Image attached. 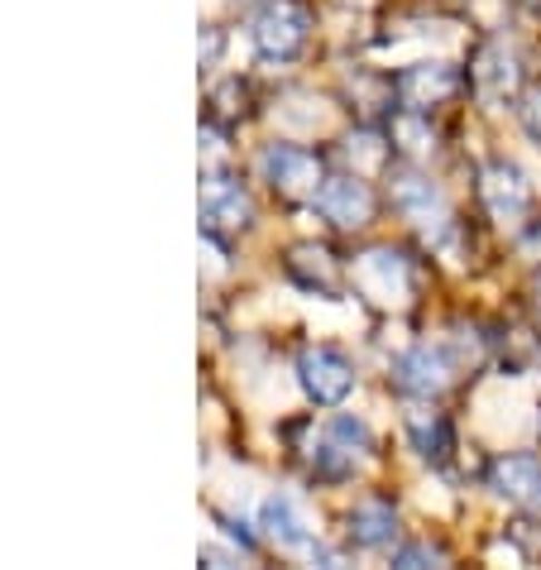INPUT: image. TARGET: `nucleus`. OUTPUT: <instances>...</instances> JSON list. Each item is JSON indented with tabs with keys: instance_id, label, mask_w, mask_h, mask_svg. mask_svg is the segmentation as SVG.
<instances>
[{
	"instance_id": "17",
	"label": "nucleus",
	"mask_w": 541,
	"mask_h": 570,
	"mask_svg": "<svg viewBox=\"0 0 541 570\" xmlns=\"http://www.w3.org/2000/svg\"><path fill=\"white\" fill-rule=\"evenodd\" d=\"M326 441H336L350 461H364V451H370V432H364L360 417H336L331 422V432H326Z\"/></svg>"
},
{
	"instance_id": "18",
	"label": "nucleus",
	"mask_w": 541,
	"mask_h": 570,
	"mask_svg": "<svg viewBox=\"0 0 541 570\" xmlns=\"http://www.w3.org/2000/svg\"><path fill=\"white\" fill-rule=\"evenodd\" d=\"M518 116H522V130H528V135L537 139V145H541V87H532L528 97H522Z\"/></svg>"
},
{
	"instance_id": "9",
	"label": "nucleus",
	"mask_w": 541,
	"mask_h": 570,
	"mask_svg": "<svg viewBox=\"0 0 541 570\" xmlns=\"http://www.w3.org/2000/svg\"><path fill=\"white\" fill-rule=\"evenodd\" d=\"M393 207L403 212L407 220H417V226H441L445 216V197L432 178H422V173H393Z\"/></svg>"
},
{
	"instance_id": "5",
	"label": "nucleus",
	"mask_w": 541,
	"mask_h": 570,
	"mask_svg": "<svg viewBox=\"0 0 541 570\" xmlns=\"http://www.w3.org/2000/svg\"><path fill=\"white\" fill-rule=\"evenodd\" d=\"M259 528L268 542H278L283 551H322L316 547V532H312V518L297 509V503L288 494H274V499H264V513H259Z\"/></svg>"
},
{
	"instance_id": "11",
	"label": "nucleus",
	"mask_w": 541,
	"mask_h": 570,
	"mask_svg": "<svg viewBox=\"0 0 541 570\" xmlns=\"http://www.w3.org/2000/svg\"><path fill=\"white\" fill-rule=\"evenodd\" d=\"M455 91H460V77H455V68H445V62H417V68H407L397 77V97L412 110L436 106L445 97H455Z\"/></svg>"
},
{
	"instance_id": "16",
	"label": "nucleus",
	"mask_w": 541,
	"mask_h": 570,
	"mask_svg": "<svg viewBox=\"0 0 541 570\" xmlns=\"http://www.w3.org/2000/svg\"><path fill=\"white\" fill-rule=\"evenodd\" d=\"M407 436L422 455H445V446H451V432L436 413H407Z\"/></svg>"
},
{
	"instance_id": "13",
	"label": "nucleus",
	"mask_w": 541,
	"mask_h": 570,
	"mask_svg": "<svg viewBox=\"0 0 541 570\" xmlns=\"http://www.w3.org/2000/svg\"><path fill=\"white\" fill-rule=\"evenodd\" d=\"M518 53L508 49V43H484L480 58H474V82H480L484 97H508V91H518Z\"/></svg>"
},
{
	"instance_id": "19",
	"label": "nucleus",
	"mask_w": 541,
	"mask_h": 570,
	"mask_svg": "<svg viewBox=\"0 0 541 570\" xmlns=\"http://www.w3.org/2000/svg\"><path fill=\"white\" fill-rule=\"evenodd\" d=\"M393 561H397V566H422V561H432V566H436L441 557H436V551H426V547H403Z\"/></svg>"
},
{
	"instance_id": "7",
	"label": "nucleus",
	"mask_w": 541,
	"mask_h": 570,
	"mask_svg": "<svg viewBox=\"0 0 541 570\" xmlns=\"http://www.w3.org/2000/svg\"><path fill=\"white\" fill-rule=\"evenodd\" d=\"M480 193H484V207L499 220H522L532 207V187L513 164H489L480 173Z\"/></svg>"
},
{
	"instance_id": "10",
	"label": "nucleus",
	"mask_w": 541,
	"mask_h": 570,
	"mask_svg": "<svg viewBox=\"0 0 541 570\" xmlns=\"http://www.w3.org/2000/svg\"><path fill=\"white\" fill-rule=\"evenodd\" d=\"M397 389L417 393V399H436V393L451 384V360L445 351H432V345H417V351H407L397 360Z\"/></svg>"
},
{
	"instance_id": "20",
	"label": "nucleus",
	"mask_w": 541,
	"mask_h": 570,
	"mask_svg": "<svg viewBox=\"0 0 541 570\" xmlns=\"http://www.w3.org/2000/svg\"><path fill=\"white\" fill-rule=\"evenodd\" d=\"M522 249H528L532 259H541V226H532L528 235H522Z\"/></svg>"
},
{
	"instance_id": "8",
	"label": "nucleus",
	"mask_w": 541,
	"mask_h": 570,
	"mask_svg": "<svg viewBox=\"0 0 541 570\" xmlns=\"http://www.w3.org/2000/svg\"><path fill=\"white\" fill-rule=\"evenodd\" d=\"M264 173L283 193H316V183H322V158L297 149V145H274L264 154Z\"/></svg>"
},
{
	"instance_id": "12",
	"label": "nucleus",
	"mask_w": 541,
	"mask_h": 570,
	"mask_svg": "<svg viewBox=\"0 0 541 570\" xmlns=\"http://www.w3.org/2000/svg\"><path fill=\"white\" fill-rule=\"evenodd\" d=\"M493 489H499L508 503L541 509V465L532 455H508V461L493 465Z\"/></svg>"
},
{
	"instance_id": "15",
	"label": "nucleus",
	"mask_w": 541,
	"mask_h": 570,
	"mask_svg": "<svg viewBox=\"0 0 541 570\" xmlns=\"http://www.w3.org/2000/svg\"><path fill=\"white\" fill-rule=\"evenodd\" d=\"M288 274L302 283V288H312V293H331V288H336V268H331V255H326V249H312V245L293 249Z\"/></svg>"
},
{
	"instance_id": "1",
	"label": "nucleus",
	"mask_w": 541,
	"mask_h": 570,
	"mask_svg": "<svg viewBox=\"0 0 541 570\" xmlns=\"http://www.w3.org/2000/svg\"><path fill=\"white\" fill-rule=\"evenodd\" d=\"M307 10L293 6V0H274V6H264L259 14H254V49H259L264 58H278V62H288L297 58L302 49H307Z\"/></svg>"
},
{
	"instance_id": "6",
	"label": "nucleus",
	"mask_w": 541,
	"mask_h": 570,
	"mask_svg": "<svg viewBox=\"0 0 541 570\" xmlns=\"http://www.w3.org/2000/svg\"><path fill=\"white\" fill-rule=\"evenodd\" d=\"M316 212L336 226H364L374 216V193L360 178H326L316 187Z\"/></svg>"
},
{
	"instance_id": "2",
	"label": "nucleus",
	"mask_w": 541,
	"mask_h": 570,
	"mask_svg": "<svg viewBox=\"0 0 541 570\" xmlns=\"http://www.w3.org/2000/svg\"><path fill=\"white\" fill-rule=\"evenodd\" d=\"M297 379H302V389H307V399L322 403V407L345 403L350 389H355V370H350V360L336 355V351H326V345H316V351H307L297 360Z\"/></svg>"
},
{
	"instance_id": "3",
	"label": "nucleus",
	"mask_w": 541,
	"mask_h": 570,
	"mask_svg": "<svg viewBox=\"0 0 541 570\" xmlns=\"http://www.w3.org/2000/svg\"><path fill=\"white\" fill-rule=\"evenodd\" d=\"M249 216H254V207H249V197H245L240 183L220 178V173L201 183V220H206V230H212V235L245 230Z\"/></svg>"
},
{
	"instance_id": "14",
	"label": "nucleus",
	"mask_w": 541,
	"mask_h": 570,
	"mask_svg": "<svg viewBox=\"0 0 541 570\" xmlns=\"http://www.w3.org/2000/svg\"><path fill=\"white\" fill-rule=\"evenodd\" d=\"M397 537V513L388 503H360L355 513H350V542L355 547H393Z\"/></svg>"
},
{
	"instance_id": "4",
	"label": "nucleus",
	"mask_w": 541,
	"mask_h": 570,
	"mask_svg": "<svg viewBox=\"0 0 541 570\" xmlns=\"http://www.w3.org/2000/svg\"><path fill=\"white\" fill-rule=\"evenodd\" d=\"M355 278H360L364 293L378 297V303H403V297L412 293V268L397 249H370V255L360 259Z\"/></svg>"
}]
</instances>
